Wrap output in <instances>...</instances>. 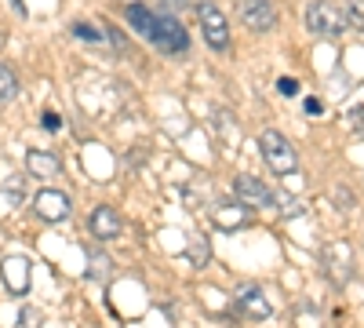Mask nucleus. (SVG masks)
Segmentation results:
<instances>
[{"label":"nucleus","instance_id":"f257e3e1","mask_svg":"<svg viewBox=\"0 0 364 328\" xmlns=\"http://www.w3.org/2000/svg\"><path fill=\"white\" fill-rule=\"evenodd\" d=\"M259 150H262V157H266V164L277 171V175H291L295 168H299V157H295V150H291V142L281 135V132H262V139H259Z\"/></svg>","mask_w":364,"mask_h":328},{"label":"nucleus","instance_id":"f03ea898","mask_svg":"<svg viewBox=\"0 0 364 328\" xmlns=\"http://www.w3.org/2000/svg\"><path fill=\"white\" fill-rule=\"evenodd\" d=\"M306 29L317 37H339L346 29V11H339L336 4H328V0H317V4L306 8Z\"/></svg>","mask_w":364,"mask_h":328},{"label":"nucleus","instance_id":"7ed1b4c3","mask_svg":"<svg viewBox=\"0 0 364 328\" xmlns=\"http://www.w3.org/2000/svg\"><path fill=\"white\" fill-rule=\"evenodd\" d=\"M146 41L154 44V48H161V51H171V55H182V51L190 48V33L175 22V15H157Z\"/></svg>","mask_w":364,"mask_h":328},{"label":"nucleus","instance_id":"20e7f679","mask_svg":"<svg viewBox=\"0 0 364 328\" xmlns=\"http://www.w3.org/2000/svg\"><path fill=\"white\" fill-rule=\"evenodd\" d=\"M197 18H200V29H204V41L215 51H226L230 48V22H226V15L211 4V0H200Z\"/></svg>","mask_w":364,"mask_h":328},{"label":"nucleus","instance_id":"39448f33","mask_svg":"<svg viewBox=\"0 0 364 328\" xmlns=\"http://www.w3.org/2000/svg\"><path fill=\"white\" fill-rule=\"evenodd\" d=\"M233 194H237L240 204H248V208H269V204H277V197H281L255 175H237L233 179Z\"/></svg>","mask_w":364,"mask_h":328},{"label":"nucleus","instance_id":"423d86ee","mask_svg":"<svg viewBox=\"0 0 364 328\" xmlns=\"http://www.w3.org/2000/svg\"><path fill=\"white\" fill-rule=\"evenodd\" d=\"M237 15L248 29H255V33H266V29L277 26V8H273L269 0H237Z\"/></svg>","mask_w":364,"mask_h":328},{"label":"nucleus","instance_id":"0eeeda50","mask_svg":"<svg viewBox=\"0 0 364 328\" xmlns=\"http://www.w3.org/2000/svg\"><path fill=\"white\" fill-rule=\"evenodd\" d=\"M70 197L63 194V190H41L37 197H33V212L44 219V223H63L66 216H70Z\"/></svg>","mask_w":364,"mask_h":328},{"label":"nucleus","instance_id":"6e6552de","mask_svg":"<svg viewBox=\"0 0 364 328\" xmlns=\"http://www.w3.org/2000/svg\"><path fill=\"white\" fill-rule=\"evenodd\" d=\"M237 310L245 314V317H252V321H266L273 314V303L262 295L259 285H240L237 288Z\"/></svg>","mask_w":364,"mask_h":328},{"label":"nucleus","instance_id":"1a4fd4ad","mask_svg":"<svg viewBox=\"0 0 364 328\" xmlns=\"http://www.w3.org/2000/svg\"><path fill=\"white\" fill-rule=\"evenodd\" d=\"M0 277H4L11 295H26L29 292V259L26 255H8L0 263Z\"/></svg>","mask_w":364,"mask_h":328},{"label":"nucleus","instance_id":"9d476101","mask_svg":"<svg viewBox=\"0 0 364 328\" xmlns=\"http://www.w3.org/2000/svg\"><path fill=\"white\" fill-rule=\"evenodd\" d=\"M87 230L99 237V241H109V237H117L120 233V216L113 212V208H95V212L87 216Z\"/></svg>","mask_w":364,"mask_h":328},{"label":"nucleus","instance_id":"9b49d317","mask_svg":"<svg viewBox=\"0 0 364 328\" xmlns=\"http://www.w3.org/2000/svg\"><path fill=\"white\" fill-rule=\"evenodd\" d=\"M219 230H240L248 223V204H219L215 212H211Z\"/></svg>","mask_w":364,"mask_h":328},{"label":"nucleus","instance_id":"f8f14e48","mask_svg":"<svg viewBox=\"0 0 364 328\" xmlns=\"http://www.w3.org/2000/svg\"><path fill=\"white\" fill-rule=\"evenodd\" d=\"M26 168L33 175H41V179H51V175L63 171V161H58L55 154H48V150H29L26 154Z\"/></svg>","mask_w":364,"mask_h":328},{"label":"nucleus","instance_id":"ddd939ff","mask_svg":"<svg viewBox=\"0 0 364 328\" xmlns=\"http://www.w3.org/2000/svg\"><path fill=\"white\" fill-rule=\"evenodd\" d=\"M124 18H128V26L135 29V33L149 37V29H154V18H157V11H149L146 4H128V8H124Z\"/></svg>","mask_w":364,"mask_h":328},{"label":"nucleus","instance_id":"4468645a","mask_svg":"<svg viewBox=\"0 0 364 328\" xmlns=\"http://www.w3.org/2000/svg\"><path fill=\"white\" fill-rule=\"evenodd\" d=\"M109 270H113L109 255H106L99 245H87V274L95 277V281H102V277H109Z\"/></svg>","mask_w":364,"mask_h":328},{"label":"nucleus","instance_id":"2eb2a0df","mask_svg":"<svg viewBox=\"0 0 364 328\" xmlns=\"http://www.w3.org/2000/svg\"><path fill=\"white\" fill-rule=\"evenodd\" d=\"M15 95H18V77L11 66L0 63V102H11Z\"/></svg>","mask_w":364,"mask_h":328},{"label":"nucleus","instance_id":"dca6fc26","mask_svg":"<svg viewBox=\"0 0 364 328\" xmlns=\"http://www.w3.org/2000/svg\"><path fill=\"white\" fill-rule=\"evenodd\" d=\"M70 33L80 37L84 44H102V33H106V29H95L91 22H73V26H70Z\"/></svg>","mask_w":364,"mask_h":328},{"label":"nucleus","instance_id":"f3484780","mask_svg":"<svg viewBox=\"0 0 364 328\" xmlns=\"http://www.w3.org/2000/svg\"><path fill=\"white\" fill-rule=\"evenodd\" d=\"M41 324H44V317H41L37 307H22L18 310V324L15 328H41Z\"/></svg>","mask_w":364,"mask_h":328},{"label":"nucleus","instance_id":"a211bd4d","mask_svg":"<svg viewBox=\"0 0 364 328\" xmlns=\"http://www.w3.org/2000/svg\"><path fill=\"white\" fill-rule=\"evenodd\" d=\"M346 22H353L357 29H364V0H350V8H346Z\"/></svg>","mask_w":364,"mask_h":328},{"label":"nucleus","instance_id":"6ab92c4d","mask_svg":"<svg viewBox=\"0 0 364 328\" xmlns=\"http://www.w3.org/2000/svg\"><path fill=\"white\" fill-rule=\"evenodd\" d=\"M41 125H44V132H58V125H63V121H58V113L48 110V113L41 117Z\"/></svg>","mask_w":364,"mask_h":328},{"label":"nucleus","instance_id":"aec40b11","mask_svg":"<svg viewBox=\"0 0 364 328\" xmlns=\"http://www.w3.org/2000/svg\"><path fill=\"white\" fill-rule=\"evenodd\" d=\"M277 88H281V92H284V95H295V92H299V84H295L291 77H284V80H281Z\"/></svg>","mask_w":364,"mask_h":328},{"label":"nucleus","instance_id":"412c9836","mask_svg":"<svg viewBox=\"0 0 364 328\" xmlns=\"http://www.w3.org/2000/svg\"><path fill=\"white\" fill-rule=\"evenodd\" d=\"M161 4H168V8H186L190 0H161Z\"/></svg>","mask_w":364,"mask_h":328},{"label":"nucleus","instance_id":"4be33fe9","mask_svg":"<svg viewBox=\"0 0 364 328\" xmlns=\"http://www.w3.org/2000/svg\"><path fill=\"white\" fill-rule=\"evenodd\" d=\"M306 113H321V102L317 99H306Z\"/></svg>","mask_w":364,"mask_h":328},{"label":"nucleus","instance_id":"5701e85b","mask_svg":"<svg viewBox=\"0 0 364 328\" xmlns=\"http://www.w3.org/2000/svg\"><path fill=\"white\" fill-rule=\"evenodd\" d=\"M11 4H15V11H18V15H26V11H22V0H11Z\"/></svg>","mask_w":364,"mask_h":328}]
</instances>
